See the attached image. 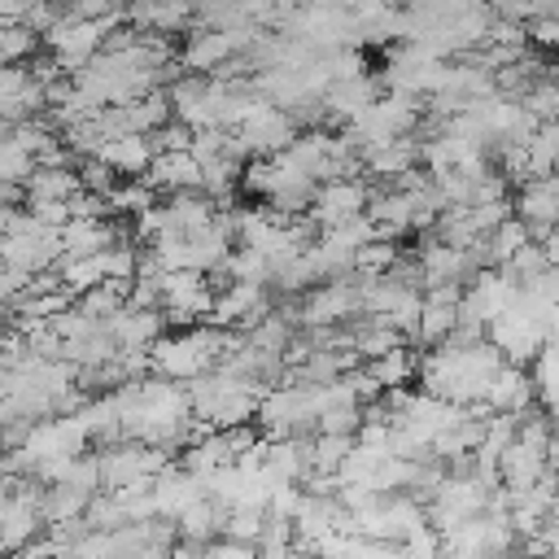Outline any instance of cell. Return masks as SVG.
I'll list each match as a JSON object with an SVG mask.
<instances>
[{
    "label": "cell",
    "instance_id": "cell-8",
    "mask_svg": "<svg viewBox=\"0 0 559 559\" xmlns=\"http://www.w3.org/2000/svg\"><path fill=\"white\" fill-rule=\"evenodd\" d=\"M26 192H31V201H74L83 192V183H79V170L52 162V166H35L31 170Z\"/></svg>",
    "mask_w": 559,
    "mask_h": 559
},
{
    "label": "cell",
    "instance_id": "cell-4",
    "mask_svg": "<svg viewBox=\"0 0 559 559\" xmlns=\"http://www.w3.org/2000/svg\"><path fill=\"white\" fill-rule=\"evenodd\" d=\"M515 218L524 227H533L537 236H550L559 227V179H550V175L528 179L515 201Z\"/></svg>",
    "mask_w": 559,
    "mask_h": 559
},
{
    "label": "cell",
    "instance_id": "cell-1",
    "mask_svg": "<svg viewBox=\"0 0 559 559\" xmlns=\"http://www.w3.org/2000/svg\"><path fill=\"white\" fill-rule=\"evenodd\" d=\"M231 354V336L223 328H179L153 345V367L162 380H201Z\"/></svg>",
    "mask_w": 559,
    "mask_h": 559
},
{
    "label": "cell",
    "instance_id": "cell-9",
    "mask_svg": "<svg viewBox=\"0 0 559 559\" xmlns=\"http://www.w3.org/2000/svg\"><path fill=\"white\" fill-rule=\"evenodd\" d=\"M415 371H419V362L411 358L406 345H397V349H389V354H380V358L367 362V380H371L376 389H397V384H406Z\"/></svg>",
    "mask_w": 559,
    "mask_h": 559
},
{
    "label": "cell",
    "instance_id": "cell-5",
    "mask_svg": "<svg viewBox=\"0 0 559 559\" xmlns=\"http://www.w3.org/2000/svg\"><path fill=\"white\" fill-rule=\"evenodd\" d=\"M92 157H100L122 179H140V175H148L157 148H153V135H109V140H100V148Z\"/></svg>",
    "mask_w": 559,
    "mask_h": 559
},
{
    "label": "cell",
    "instance_id": "cell-3",
    "mask_svg": "<svg viewBox=\"0 0 559 559\" xmlns=\"http://www.w3.org/2000/svg\"><path fill=\"white\" fill-rule=\"evenodd\" d=\"M205 498V480L188 467H166L157 480H153V507H157V520H179L188 507H197Z\"/></svg>",
    "mask_w": 559,
    "mask_h": 559
},
{
    "label": "cell",
    "instance_id": "cell-6",
    "mask_svg": "<svg viewBox=\"0 0 559 559\" xmlns=\"http://www.w3.org/2000/svg\"><path fill=\"white\" fill-rule=\"evenodd\" d=\"M354 310H362V280L358 284H349V280H332V284H323L319 293H310V301H306V323H336V319H345V314H354Z\"/></svg>",
    "mask_w": 559,
    "mask_h": 559
},
{
    "label": "cell",
    "instance_id": "cell-2",
    "mask_svg": "<svg viewBox=\"0 0 559 559\" xmlns=\"http://www.w3.org/2000/svg\"><path fill=\"white\" fill-rule=\"evenodd\" d=\"M367 205H371V197H367V188L358 179H349V175L345 179H328V183L314 188L310 223H319V231H328V227H341V223L367 214Z\"/></svg>",
    "mask_w": 559,
    "mask_h": 559
},
{
    "label": "cell",
    "instance_id": "cell-10",
    "mask_svg": "<svg viewBox=\"0 0 559 559\" xmlns=\"http://www.w3.org/2000/svg\"><path fill=\"white\" fill-rule=\"evenodd\" d=\"M26 288H31V275H22V271H13V266H0V306L26 297Z\"/></svg>",
    "mask_w": 559,
    "mask_h": 559
},
{
    "label": "cell",
    "instance_id": "cell-7",
    "mask_svg": "<svg viewBox=\"0 0 559 559\" xmlns=\"http://www.w3.org/2000/svg\"><path fill=\"white\" fill-rule=\"evenodd\" d=\"M236 48H240V35H236V31H201V35L188 39L183 61H188L192 70H218L223 61L236 57Z\"/></svg>",
    "mask_w": 559,
    "mask_h": 559
}]
</instances>
